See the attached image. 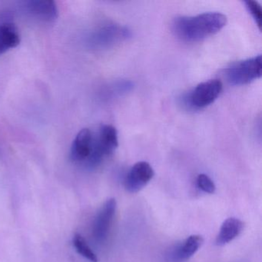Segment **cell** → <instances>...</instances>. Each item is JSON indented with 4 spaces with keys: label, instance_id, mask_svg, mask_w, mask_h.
<instances>
[{
    "label": "cell",
    "instance_id": "5bb4252c",
    "mask_svg": "<svg viewBox=\"0 0 262 262\" xmlns=\"http://www.w3.org/2000/svg\"><path fill=\"white\" fill-rule=\"evenodd\" d=\"M197 185L199 189L208 194H213L215 191L216 187L214 182L207 174H199L197 177Z\"/></svg>",
    "mask_w": 262,
    "mask_h": 262
},
{
    "label": "cell",
    "instance_id": "8fae6325",
    "mask_svg": "<svg viewBox=\"0 0 262 262\" xmlns=\"http://www.w3.org/2000/svg\"><path fill=\"white\" fill-rule=\"evenodd\" d=\"M20 43V36L17 28L12 24L0 26V55L16 48Z\"/></svg>",
    "mask_w": 262,
    "mask_h": 262
},
{
    "label": "cell",
    "instance_id": "52a82bcc",
    "mask_svg": "<svg viewBox=\"0 0 262 262\" xmlns=\"http://www.w3.org/2000/svg\"><path fill=\"white\" fill-rule=\"evenodd\" d=\"M203 237L201 235L189 236L171 248L167 255L168 262H185L189 260L202 246Z\"/></svg>",
    "mask_w": 262,
    "mask_h": 262
},
{
    "label": "cell",
    "instance_id": "4fadbf2b",
    "mask_svg": "<svg viewBox=\"0 0 262 262\" xmlns=\"http://www.w3.org/2000/svg\"><path fill=\"white\" fill-rule=\"evenodd\" d=\"M248 11L252 16L253 19L255 21L256 25L258 27L259 30H261V7L257 1L254 0H248L245 2Z\"/></svg>",
    "mask_w": 262,
    "mask_h": 262
},
{
    "label": "cell",
    "instance_id": "30bf717a",
    "mask_svg": "<svg viewBox=\"0 0 262 262\" xmlns=\"http://www.w3.org/2000/svg\"><path fill=\"white\" fill-rule=\"evenodd\" d=\"M244 222L236 217L226 219L221 226L219 234L216 237V245L223 246L232 242L244 229Z\"/></svg>",
    "mask_w": 262,
    "mask_h": 262
},
{
    "label": "cell",
    "instance_id": "5b68a950",
    "mask_svg": "<svg viewBox=\"0 0 262 262\" xmlns=\"http://www.w3.org/2000/svg\"><path fill=\"white\" fill-rule=\"evenodd\" d=\"M116 208L117 203L116 199H108L95 217L93 225V235L95 240L99 243L105 242L108 237L116 214Z\"/></svg>",
    "mask_w": 262,
    "mask_h": 262
},
{
    "label": "cell",
    "instance_id": "7a4b0ae2",
    "mask_svg": "<svg viewBox=\"0 0 262 262\" xmlns=\"http://www.w3.org/2000/svg\"><path fill=\"white\" fill-rule=\"evenodd\" d=\"M118 146L119 139L116 128L113 125H102L96 138L93 137V150L86 165L90 168H96L104 159L112 156Z\"/></svg>",
    "mask_w": 262,
    "mask_h": 262
},
{
    "label": "cell",
    "instance_id": "7c38bea8",
    "mask_svg": "<svg viewBox=\"0 0 262 262\" xmlns=\"http://www.w3.org/2000/svg\"><path fill=\"white\" fill-rule=\"evenodd\" d=\"M73 245L76 251L82 257L91 262H98V257L89 246L85 238L81 234H76L73 239Z\"/></svg>",
    "mask_w": 262,
    "mask_h": 262
},
{
    "label": "cell",
    "instance_id": "8992f818",
    "mask_svg": "<svg viewBox=\"0 0 262 262\" xmlns=\"http://www.w3.org/2000/svg\"><path fill=\"white\" fill-rule=\"evenodd\" d=\"M154 170L149 163L139 162L135 164L125 177V189L129 193H137L146 186L154 177Z\"/></svg>",
    "mask_w": 262,
    "mask_h": 262
},
{
    "label": "cell",
    "instance_id": "277c9868",
    "mask_svg": "<svg viewBox=\"0 0 262 262\" xmlns=\"http://www.w3.org/2000/svg\"><path fill=\"white\" fill-rule=\"evenodd\" d=\"M223 85L219 79L199 84L187 98V103L194 108H203L214 102L222 93Z\"/></svg>",
    "mask_w": 262,
    "mask_h": 262
},
{
    "label": "cell",
    "instance_id": "ba28073f",
    "mask_svg": "<svg viewBox=\"0 0 262 262\" xmlns=\"http://www.w3.org/2000/svg\"><path fill=\"white\" fill-rule=\"evenodd\" d=\"M93 137L89 128H83L78 133L71 148V158L74 162L86 163L93 150Z\"/></svg>",
    "mask_w": 262,
    "mask_h": 262
},
{
    "label": "cell",
    "instance_id": "9c48e42d",
    "mask_svg": "<svg viewBox=\"0 0 262 262\" xmlns=\"http://www.w3.org/2000/svg\"><path fill=\"white\" fill-rule=\"evenodd\" d=\"M29 13L47 22L56 20L59 14L56 3L52 0H33L26 3Z\"/></svg>",
    "mask_w": 262,
    "mask_h": 262
},
{
    "label": "cell",
    "instance_id": "3957f363",
    "mask_svg": "<svg viewBox=\"0 0 262 262\" xmlns=\"http://www.w3.org/2000/svg\"><path fill=\"white\" fill-rule=\"evenodd\" d=\"M261 56L242 61L225 70V77L234 85L250 83L261 76Z\"/></svg>",
    "mask_w": 262,
    "mask_h": 262
},
{
    "label": "cell",
    "instance_id": "6da1fadb",
    "mask_svg": "<svg viewBox=\"0 0 262 262\" xmlns=\"http://www.w3.org/2000/svg\"><path fill=\"white\" fill-rule=\"evenodd\" d=\"M227 24V17L217 12L179 17L173 23L174 34L185 42H199L213 36Z\"/></svg>",
    "mask_w": 262,
    "mask_h": 262
}]
</instances>
